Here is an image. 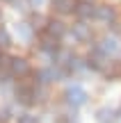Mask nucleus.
<instances>
[{
	"label": "nucleus",
	"instance_id": "17",
	"mask_svg": "<svg viewBox=\"0 0 121 123\" xmlns=\"http://www.w3.org/2000/svg\"><path fill=\"white\" fill-rule=\"evenodd\" d=\"M18 123H37V116H32V114H21V116H18Z\"/></svg>",
	"mask_w": 121,
	"mask_h": 123
},
{
	"label": "nucleus",
	"instance_id": "14",
	"mask_svg": "<svg viewBox=\"0 0 121 123\" xmlns=\"http://www.w3.org/2000/svg\"><path fill=\"white\" fill-rule=\"evenodd\" d=\"M57 123H78V114L76 112H69V114H59Z\"/></svg>",
	"mask_w": 121,
	"mask_h": 123
},
{
	"label": "nucleus",
	"instance_id": "20",
	"mask_svg": "<svg viewBox=\"0 0 121 123\" xmlns=\"http://www.w3.org/2000/svg\"><path fill=\"white\" fill-rule=\"evenodd\" d=\"M5 2H16V0H5Z\"/></svg>",
	"mask_w": 121,
	"mask_h": 123
},
{
	"label": "nucleus",
	"instance_id": "16",
	"mask_svg": "<svg viewBox=\"0 0 121 123\" xmlns=\"http://www.w3.org/2000/svg\"><path fill=\"white\" fill-rule=\"evenodd\" d=\"M69 68H71V71H80L82 68V66H85V64H82V59L80 57H71V59H69Z\"/></svg>",
	"mask_w": 121,
	"mask_h": 123
},
{
	"label": "nucleus",
	"instance_id": "18",
	"mask_svg": "<svg viewBox=\"0 0 121 123\" xmlns=\"http://www.w3.org/2000/svg\"><path fill=\"white\" fill-rule=\"evenodd\" d=\"M39 23H44V16H34V25H32V27H41Z\"/></svg>",
	"mask_w": 121,
	"mask_h": 123
},
{
	"label": "nucleus",
	"instance_id": "12",
	"mask_svg": "<svg viewBox=\"0 0 121 123\" xmlns=\"http://www.w3.org/2000/svg\"><path fill=\"white\" fill-rule=\"evenodd\" d=\"M53 2H55V9H57V12H62V14H66V12H71V9H76L73 0H53Z\"/></svg>",
	"mask_w": 121,
	"mask_h": 123
},
{
	"label": "nucleus",
	"instance_id": "3",
	"mask_svg": "<svg viewBox=\"0 0 121 123\" xmlns=\"http://www.w3.org/2000/svg\"><path fill=\"white\" fill-rule=\"evenodd\" d=\"M41 50H44L46 55H50V57H57L59 55V46H57V39H53V37H44L41 39Z\"/></svg>",
	"mask_w": 121,
	"mask_h": 123
},
{
	"label": "nucleus",
	"instance_id": "21",
	"mask_svg": "<svg viewBox=\"0 0 121 123\" xmlns=\"http://www.w3.org/2000/svg\"><path fill=\"white\" fill-rule=\"evenodd\" d=\"M85 2H89V0H85Z\"/></svg>",
	"mask_w": 121,
	"mask_h": 123
},
{
	"label": "nucleus",
	"instance_id": "2",
	"mask_svg": "<svg viewBox=\"0 0 121 123\" xmlns=\"http://www.w3.org/2000/svg\"><path fill=\"white\" fill-rule=\"evenodd\" d=\"M16 100L23 103V105H32L37 100V91L30 89V87H18L16 89Z\"/></svg>",
	"mask_w": 121,
	"mask_h": 123
},
{
	"label": "nucleus",
	"instance_id": "4",
	"mask_svg": "<svg viewBox=\"0 0 121 123\" xmlns=\"http://www.w3.org/2000/svg\"><path fill=\"white\" fill-rule=\"evenodd\" d=\"M96 9H98V7H94L91 2H85V0H80V2L76 5V14L80 18H91V16L96 18Z\"/></svg>",
	"mask_w": 121,
	"mask_h": 123
},
{
	"label": "nucleus",
	"instance_id": "8",
	"mask_svg": "<svg viewBox=\"0 0 121 123\" xmlns=\"http://www.w3.org/2000/svg\"><path fill=\"white\" fill-rule=\"evenodd\" d=\"M114 9L112 7H108V5H98V9H96V18H101V21H105V23H112L114 21Z\"/></svg>",
	"mask_w": 121,
	"mask_h": 123
},
{
	"label": "nucleus",
	"instance_id": "6",
	"mask_svg": "<svg viewBox=\"0 0 121 123\" xmlns=\"http://www.w3.org/2000/svg\"><path fill=\"white\" fill-rule=\"evenodd\" d=\"M98 50L108 57V55H112V53H117V50H119V43H117V39H112V37H105V39H101Z\"/></svg>",
	"mask_w": 121,
	"mask_h": 123
},
{
	"label": "nucleus",
	"instance_id": "11",
	"mask_svg": "<svg viewBox=\"0 0 121 123\" xmlns=\"http://www.w3.org/2000/svg\"><path fill=\"white\" fill-rule=\"evenodd\" d=\"M73 37H76V39H89V34H91V30H89V25H85V23H76V25H73Z\"/></svg>",
	"mask_w": 121,
	"mask_h": 123
},
{
	"label": "nucleus",
	"instance_id": "9",
	"mask_svg": "<svg viewBox=\"0 0 121 123\" xmlns=\"http://www.w3.org/2000/svg\"><path fill=\"white\" fill-rule=\"evenodd\" d=\"M96 119H98V123H114V119H117V112L110 110V107H101V110L96 112Z\"/></svg>",
	"mask_w": 121,
	"mask_h": 123
},
{
	"label": "nucleus",
	"instance_id": "10",
	"mask_svg": "<svg viewBox=\"0 0 121 123\" xmlns=\"http://www.w3.org/2000/svg\"><path fill=\"white\" fill-rule=\"evenodd\" d=\"M57 75H59V71H55V68H41L39 73H37V78H39L41 84H48V82H53Z\"/></svg>",
	"mask_w": 121,
	"mask_h": 123
},
{
	"label": "nucleus",
	"instance_id": "22",
	"mask_svg": "<svg viewBox=\"0 0 121 123\" xmlns=\"http://www.w3.org/2000/svg\"><path fill=\"white\" fill-rule=\"evenodd\" d=\"M119 114H121V110H119Z\"/></svg>",
	"mask_w": 121,
	"mask_h": 123
},
{
	"label": "nucleus",
	"instance_id": "1",
	"mask_svg": "<svg viewBox=\"0 0 121 123\" xmlns=\"http://www.w3.org/2000/svg\"><path fill=\"white\" fill-rule=\"evenodd\" d=\"M64 98H66V103L73 105V107H80V105L87 103V93H85V89H82L80 84H69L66 91H64Z\"/></svg>",
	"mask_w": 121,
	"mask_h": 123
},
{
	"label": "nucleus",
	"instance_id": "15",
	"mask_svg": "<svg viewBox=\"0 0 121 123\" xmlns=\"http://www.w3.org/2000/svg\"><path fill=\"white\" fill-rule=\"evenodd\" d=\"M0 46H2V48L12 46V39H9V32L5 30V27H0Z\"/></svg>",
	"mask_w": 121,
	"mask_h": 123
},
{
	"label": "nucleus",
	"instance_id": "19",
	"mask_svg": "<svg viewBox=\"0 0 121 123\" xmlns=\"http://www.w3.org/2000/svg\"><path fill=\"white\" fill-rule=\"evenodd\" d=\"M27 2H30V5H32V7H39V5H41V2H44V0H27Z\"/></svg>",
	"mask_w": 121,
	"mask_h": 123
},
{
	"label": "nucleus",
	"instance_id": "23",
	"mask_svg": "<svg viewBox=\"0 0 121 123\" xmlns=\"http://www.w3.org/2000/svg\"><path fill=\"white\" fill-rule=\"evenodd\" d=\"M0 57H2V55H0Z\"/></svg>",
	"mask_w": 121,
	"mask_h": 123
},
{
	"label": "nucleus",
	"instance_id": "5",
	"mask_svg": "<svg viewBox=\"0 0 121 123\" xmlns=\"http://www.w3.org/2000/svg\"><path fill=\"white\" fill-rule=\"evenodd\" d=\"M27 71H30V64L23 57H14L12 59V66H9V73L12 75H25Z\"/></svg>",
	"mask_w": 121,
	"mask_h": 123
},
{
	"label": "nucleus",
	"instance_id": "7",
	"mask_svg": "<svg viewBox=\"0 0 121 123\" xmlns=\"http://www.w3.org/2000/svg\"><path fill=\"white\" fill-rule=\"evenodd\" d=\"M46 32H48V37H53V39H59V37L66 32V27H64L62 21H48L46 23Z\"/></svg>",
	"mask_w": 121,
	"mask_h": 123
},
{
	"label": "nucleus",
	"instance_id": "13",
	"mask_svg": "<svg viewBox=\"0 0 121 123\" xmlns=\"http://www.w3.org/2000/svg\"><path fill=\"white\" fill-rule=\"evenodd\" d=\"M16 32H18V37L25 39V41H30V37H32V30H30L27 23H18V25H16Z\"/></svg>",
	"mask_w": 121,
	"mask_h": 123
}]
</instances>
